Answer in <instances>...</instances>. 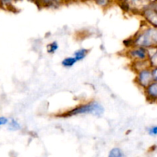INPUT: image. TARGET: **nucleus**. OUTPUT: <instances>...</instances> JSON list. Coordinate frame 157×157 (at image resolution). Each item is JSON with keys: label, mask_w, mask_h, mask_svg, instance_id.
<instances>
[{"label": "nucleus", "mask_w": 157, "mask_h": 157, "mask_svg": "<svg viewBox=\"0 0 157 157\" xmlns=\"http://www.w3.org/2000/svg\"><path fill=\"white\" fill-rule=\"evenodd\" d=\"M133 47L147 49L157 48V28L146 25L141 28L132 38Z\"/></svg>", "instance_id": "f257e3e1"}, {"label": "nucleus", "mask_w": 157, "mask_h": 157, "mask_svg": "<svg viewBox=\"0 0 157 157\" xmlns=\"http://www.w3.org/2000/svg\"><path fill=\"white\" fill-rule=\"evenodd\" d=\"M104 108L101 104L96 101H91L85 104H81L75 108L67 110V112L60 114L61 117H71L78 116V115H93L100 117L104 113Z\"/></svg>", "instance_id": "f03ea898"}, {"label": "nucleus", "mask_w": 157, "mask_h": 157, "mask_svg": "<svg viewBox=\"0 0 157 157\" xmlns=\"http://www.w3.org/2000/svg\"><path fill=\"white\" fill-rule=\"evenodd\" d=\"M143 16L150 25L157 28V2H147L141 11Z\"/></svg>", "instance_id": "7ed1b4c3"}, {"label": "nucleus", "mask_w": 157, "mask_h": 157, "mask_svg": "<svg viewBox=\"0 0 157 157\" xmlns=\"http://www.w3.org/2000/svg\"><path fill=\"white\" fill-rule=\"evenodd\" d=\"M127 56L134 61H148L149 50L141 47H132L127 49Z\"/></svg>", "instance_id": "20e7f679"}, {"label": "nucleus", "mask_w": 157, "mask_h": 157, "mask_svg": "<svg viewBox=\"0 0 157 157\" xmlns=\"http://www.w3.org/2000/svg\"><path fill=\"white\" fill-rule=\"evenodd\" d=\"M153 81V76H152V71L150 67L143 69V70L136 72L135 82L140 87L143 88L144 90L146 87H148Z\"/></svg>", "instance_id": "39448f33"}, {"label": "nucleus", "mask_w": 157, "mask_h": 157, "mask_svg": "<svg viewBox=\"0 0 157 157\" xmlns=\"http://www.w3.org/2000/svg\"><path fill=\"white\" fill-rule=\"evenodd\" d=\"M144 94L150 103H157V82H153L144 89Z\"/></svg>", "instance_id": "423d86ee"}, {"label": "nucleus", "mask_w": 157, "mask_h": 157, "mask_svg": "<svg viewBox=\"0 0 157 157\" xmlns=\"http://www.w3.org/2000/svg\"><path fill=\"white\" fill-rule=\"evenodd\" d=\"M89 50L87 48H81L78 49L74 53V58L76 59L77 62L78 61H81L84 59V58L87 57V54H88Z\"/></svg>", "instance_id": "0eeeda50"}, {"label": "nucleus", "mask_w": 157, "mask_h": 157, "mask_svg": "<svg viewBox=\"0 0 157 157\" xmlns=\"http://www.w3.org/2000/svg\"><path fill=\"white\" fill-rule=\"evenodd\" d=\"M153 52L149 51L148 61L151 68L157 67V48H153Z\"/></svg>", "instance_id": "6e6552de"}, {"label": "nucleus", "mask_w": 157, "mask_h": 157, "mask_svg": "<svg viewBox=\"0 0 157 157\" xmlns=\"http://www.w3.org/2000/svg\"><path fill=\"white\" fill-rule=\"evenodd\" d=\"M77 61L74 57L70 56L64 58V59L61 61V65L66 68H71V67H74L76 64Z\"/></svg>", "instance_id": "1a4fd4ad"}, {"label": "nucleus", "mask_w": 157, "mask_h": 157, "mask_svg": "<svg viewBox=\"0 0 157 157\" xmlns=\"http://www.w3.org/2000/svg\"><path fill=\"white\" fill-rule=\"evenodd\" d=\"M7 125L9 130H12V131H17V130H19L21 129V125L20 124V123L14 118L9 120Z\"/></svg>", "instance_id": "9d476101"}, {"label": "nucleus", "mask_w": 157, "mask_h": 157, "mask_svg": "<svg viewBox=\"0 0 157 157\" xmlns=\"http://www.w3.org/2000/svg\"><path fill=\"white\" fill-rule=\"evenodd\" d=\"M107 157H125V153L119 147H113L110 150Z\"/></svg>", "instance_id": "9b49d317"}, {"label": "nucleus", "mask_w": 157, "mask_h": 157, "mask_svg": "<svg viewBox=\"0 0 157 157\" xmlns=\"http://www.w3.org/2000/svg\"><path fill=\"white\" fill-rule=\"evenodd\" d=\"M58 48H59V44H58V41H52V42L49 43L47 45L48 53L50 54V55H54V54L56 53L57 51L58 50Z\"/></svg>", "instance_id": "f8f14e48"}, {"label": "nucleus", "mask_w": 157, "mask_h": 157, "mask_svg": "<svg viewBox=\"0 0 157 157\" xmlns=\"http://www.w3.org/2000/svg\"><path fill=\"white\" fill-rule=\"evenodd\" d=\"M42 4L44 7L55 9V8L59 7L61 3L58 1H43Z\"/></svg>", "instance_id": "ddd939ff"}, {"label": "nucleus", "mask_w": 157, "mask_h": 157, "mask_svg": "<svg viewBox=\"0 0 157 157\" xmlns=\"http://www.w3.org/2000/svg\"><path fill=\"white\" fill-rule=\"evenodd\" d=\"M147 131L150 136H157V125L148 127L147 129Z\"/></svg>", "instance_id": "4468645a"}, {"label": "nucleus", "mask_w": 157, "mask_h": 157, "mask_svg": "<svg viewBox=\"0 0 157 157\" xmlns=\"http://www.w3.org/2000/svg\"><path fill=\"white\" fill-rule=\"evenodd\" d=\"M9 119H8L6 117H0V127L4 125H7L9 123Z\"/></svg>", "instance_id": "2eb2a0df"}, {"label": "nucleus", "mask_w": 157, "mask_h": 157, "mask_svg": "<svg viewBox=\"0 0 157 157\" xmlns=\"http://www.w3.org/2000/svg\"><path fill=\"white\" fill-rule=\"evenodd\" d=\"M95 2L98 6H101V7H105V6H107L110 3L108 1H106V0H98V1H96Z\"/></svg>", "instance_id": "dca6fc26"}, {"label": "nucleus", "mask_w": 157, "mask_h": 157, "mask_svg": "<svg viewBox=\"0 0 157 157\" xmlns=\"http://www.w3.org/2000/svg\"><path fill=\"white\" fill-rule=\"evenodd\" d=\"M151 71L153 81H154V82H157V67L151 68Z\"/></svg>", "instance_id": "f3484780"}]
</instances>
